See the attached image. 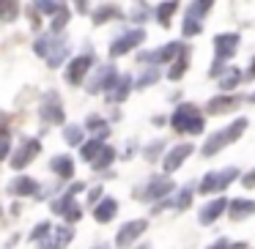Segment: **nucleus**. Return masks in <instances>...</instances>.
I'll list each match as a JSON object with an SVG mask.
<instances>
[{
	"label": "nucleus",
	"instance_id": "20",
	"mask_svg": "<svg viewBox=\"0 0 255 249\" xmlns=\"http://www.w3.org/2000/svg\"><path fill=\"white\" fill-rule=\"evenodd\" d=\"M228 211H231V219H244V216H253L255 214V200H231Z\"/></svg>",
	"mask_w": 255,
	"mask_h": 249
},
{
	"label": "nucleus",
	"instance_id": "35",
	"mask_svg": "<svg viewBox=\"0 0 255 249\" xmlns=\"http://www.w3.org/2000/svg\"><path fill=\"white\" fill-rule=\"evenodd\" d=\"M36 6H39V11H44V14H52V11H61V3H58V0H36Z\"/></svg>",
	"mask_w": 255,
	"mask_h": 249
},
{
	"label": "nucleus",
	"instance_id": "34",
	"mask_svg": "<svg viewBox=\"0 0 255 249\" xmlns=\"http://www.w3.org/2000/svg\"><path fill=\"white\" fill-rule=\"evenodd\" d=\"M159 80V72L156 69H148L145 74H140V80H137V88H151V85Z\"/></svg>",
	"mask_w": 255,
	"mask_h": 249
},
{
	"label": "nucleus",
	"instance_id": "12",
	"mask_svg": "<svg viewBox=\"0 0 255 249\" xmlns=\"http://www.w3.org/2000/svg\"><path fill=\"white\" fill-rule=\"evenodd\" d=\"M41 121L44 123H63V107L58 93H47L41 101Z\"/></svg>",
	"mask_w": 255,
	"mask_h": 249
},
{
	"label": "nucleus",
	"instance_id": "43",
	"mask_svg": "<svg viewBox=\"0 0 255 249\" xmlns=\"http://www.w3.org/2000/svg\"><path fill=\"white\" fill-rule=\"evenodd\" d=\"M247 80H255V58H253V66L247 69Z\"/></svg>",
	"mask_w": 255,
	"mask_h": 249
},
{
	"label": "nucleus",
	"instance_id": "7",
	"mask_svg": "<svg viewBox=\"0 0 255 249\" xmlns=\"http://www.w3.org/2000/svg\"><path fill=\"white\" fill-rule=\"evenodd\" d=\"M173 189V181L170 178H162V175H154L148 181V186L145 189H137L134 192V200H154V197H165V194H170Z\"/></svg>",
	"mask_w": 255,
	"mask_h": 249
},
{
	"label": "nucleus",
	"instance_id": "16",
	"mask_svg": "<svg viewBox=\"0 0 255 249\" xmlns=\"http://www.w3.org/2000/svg\"><path fill=\"white\" fill-rule=\"evenodd\" d=\"M228 200L225 197H217L214 203H209V205H203V211L198 214V219H200V225H211V222H217L222 216V211H228Z\"/></svg>",
	"mask_w": 255,
	"mask_h": 249
},
{
	"label": "nucleus",
	"instance_id": "24",
	"mask_svg": "<svg viewBox=\"0 0 255 249\" xmlns=\"http://www.w3.org/2000/svg\"><path fill=\"white\" fill-rule=\"evenodd\" d=\"M176 8H178V0H165V3H159V8H156V19H159L162 28H170V17H173Z\"/></svg>",
	"mask_w": 255,
	"mask_h": 249
},
{
	"label": "nucleus",
	"instance_id": "45",
	"mask_svg": "<svg viewBox=\"0 0 255 249\" xmlns=\"http://www.w3.org/2000/svg\"><path fill=\"white\" fill-rule=\"evenodd\" d=\"M247 101H253V104H255V93H250V99Z\"/></svg>",
	"mask_w": 255,
	"mask_h": 249
},
{
	"label": "nucleus",
	"instance_id": "30",
	"mask_svg": "<svg viewBox=\"0 0 255 249\" xmlns=\"http://www.w3.org/2000/svg\"><path fill=\"white\" fill-rule=\"evenodd\" d=\"M102 148H105V143H102V140H91V143H85L83 145V159L94 162L96 156L102 154Z\"/></svg>",
	"mask_w": 255,
	"mask_h": 249
},
{
	"label": "nucleus",
	"instance_id": "9",
	"mask_svg": "<svg viewBox=\"0 0 255 249\" xmlns=\"http://www.w3.org/2000/svg\"><path fill=\"white\" fill-rule=\"evenodd\" d=\"M118 80H121V77L116 74V69H113V66H99L94 83H88L85 88H88V93H96V90H113L118 85Z\"/></svg>",
	"mask_w": 255,
	"mask_h": 249
},
{
	"label": "nucleus",
	"instance_id": "3",
	"mask_svg": "<svg viewBox=\"0 0 255 249\" xmlns=\"http://www.w3.org/2000/svg\"><path fill=\"white\" fill-rule=\"evenodd\" d=\"M239 178V170L236 167H228L222 172H206L203 181H200V194H214V192H222L228 189L233 181Z\"/></svg>",
	"mask_w": 255,
	"mask_h": 249
},
{
	"label": "nucleus",
	"instance_id": "23",
	"mask_svg": "<svg viewBox=\"0 0 255 249\" xmlns=\"http://www.w3.org/2000/svg\"><path fill=\"white\" fill-rule=\"evenodd\" d=\"M214 6V0H195L192 6L187 8V14H184V19H192V22H203L206 11Z\"/></svg>",
	"mask_w": 255,
	"mask_h": 249
},
{
	"label": "nucleus",
	"instance_id": "11",
	"mask_svg": "<svg viewBox=\"0 0 255 249\" xmlns=\"http://www.w3.org/2000/svg\"><path fill=\"white\" fill-rule=\"evenodd\" d=\"M41 151V143L39 140H25L22 145H19V151L11 156V167L14 170H22V167H28V162H33L36 156H39Z\"/></svg>",
	"mask_w": 255,
	"mask_h": 249
},
{
	"label": "nucleus",
	"instance_id": "13",
	"mask_svg": "<svg viewBox=\"0 0 255 249\" xmlns=\"http://www.w3.org/2000/svg\"><path fill=\"white\" fill-rule=\"evenodd\" d=\"M184 52H187V50H184L178 41H170V44H165V47H159V50L143 55V61H145V63H167V61H173V58L184 55Z\"/></svg>",
	"mask_w": 255,
	"mask_h": 249
},
{
	"label": "nucleus",
	"instance_id": "38",
	"mask_svg": "<svg viewBox=\"0 0 255 249\" xmlns=\"http://www.w3.org/2000/svg\"><path fill=\"white\" fill-rule=\"evenodd\" d=\"M209 249H244V244H231L228 238H220L217 244H211Z\"/></svg>",
	"mask_w": 255,
	"mask_h": 249
},
{
	"label": "nucleus",
	"instance_id": "15",
	"mask_svg": "<svg viewBox=\"0 0 255 249\" xmlns=\"http://www.w3.org/2000/svg\"><path fill=\"white\" fill-rule=\"evenodd\" d=\"M242 101H247V99H242V96H217V99H211L209 104H206V112H209V115H222V112L236 110Z\"/></svg>",
	"mask_w": 255,
	"mask_h": 249
},
{
	"label": "nucleus",
	"instance_id": "36",
	"mask_svg": "<svg viewBox=\"0 0 255 249\" xmlns=\"http://www.w3.org/2000/svg\"><path fill=\"white\" fill-rule=\"evenodd\" d=\"M85 126H88L91 132H96V129H99V137H107V126H105V121H102V118L91 115V118H88V123H85Z\"/></svg>",
	"mask_w": 255,
	"mask_h": 249
},
{
	"label": "nucleus",
	"instance_id": "1",
	"mask_svg": "<svg viewBox=\"0 0 255 249\" xmlns=\"http://www.w3.org/2000/svg\"><path fill=\"white\" fill-rule=\"evenodd\" d=\"M244 129H247V118H239V121L228 123L225 129L214 132L209 140H206V145H203V156H214V154H220V151L225 148V145L236 143V140L244 134Z\"/></svg>",
	"mask_w": 255,
	"mask_h": 249
},
{
	"label": "nucleus",
	"instance_id": "42",
	"mask_svg": "<svg viewBox=\"0 0 255 249\" xmlns=\"http://www.w3.org/2000/svg\"><path fill=\"white\" fill-rule=\"evenodd\" d=\"M99 197H102V186H96V192H91V203L96 205V200H99Z\"/></svg>",
	"mask_w": 255,
	"mask_h": 249
},
{
	"label": "nucleus",
	"instance_id": "33",
	"mask_svg": "<svg viewBox=\"0 0 255 249\" xmlns=\"http://www.w3.org/2000/svg\"><path fill=\"white\" fill-rule=\"evenodd\" d=\"M66 22H69V8L63 6L61 11L55 14V19H52V25H50V28H52V33H61V30L66 28Z\"/></svg>",
	"mask_w": 255,
	"mask_h": 249
},
{
	"label": "nucleus",
	"instance_id": "29",
	"mask_svg": "<svg viewBox=\"0 0 255 249\" xmlns=\"http://www.w3.org/2000/svg\"><path fill=\"white\" fill-rule=\"evenodd\" d=\"M113 159H116V148H113V145H105L102 154L94 159V170H105V167H110Z\"/></svg>",
	"mask_w": 255,
	"mask_h": 249
},
{
	"label": "nucleus",
	"instance_id": "37",
	"mask_svg": "<svg viewBox=\"0 0 255 249\" xmlns=\"http://www.w3.org/2000/svg\"><path fill=\"white\" fill-rule=\"evenodd\" d=\"M50 230H52L50 222H41V225H36V227H33V233H30V241H41V238H44Z\"/></svg>",
	"mask_w": 255,
	"mask_h": 249
},
{
	"label": "nucleus",
	"instance_id": "4",
	"mask_svg": "<svg viewBox=\"0 0 255 249\" xmlns=\"http://www.w3.org/2000/svg\"><path fill=\"white\" fill-rule=\"evenodd\" d=\"M236 47H239V33H220V36H214V55H217V63H214V69H211V74L220 72V66L233 55V52H236Z\"/></svg>",
	"mask_w": 255,
	"mask_h": 249
},
{
	"label": "nucleus",
	"instance_id": "26",
	"mask_svg": "<svg viewBox=\"0 0 255 249\" xmlns=\"http://www.w3.org/2000/svg\"><path fill=\"white\" fill-rule=\"evenodd\" d=\"M121 17V11H118V6H102L94 11V25H105L110 22V19H118Z\"/></svg>",
	"mask_w": 255,
	"mask_h": 249
},
{
	"label": "nucleus",
	"instance_id": "5",
	"mask_svg": "<svg viewBox=\"0 0 255 249\" xmlns=\"http://www.w3.org/2000/svg\"><path fill=\"white\" fill-rule=\"evenodd\" d=\"M145 227H148L145 219H132V222H127V225H121V230H118V236H116V247L118 249L132 247L140 238V233H145Z\"/></svg>",
	"mask_w": 255,
	"mask_h": 249
},
{
	"label": "nucleus",
	"instance_id": "6",
	"mask_svg": "<svg viewBox=\"0 0 255 249\" xmlns=\"http://www.w3.org/2000/svg\"><path fill=\"white\" fill-rule=\"evenodd\" d=\"M143 39H145L143 28H140V30H127V33L118 36V39L110 44V58H121V55H127L129 50H134L137 44H143Z\"/></svg>",
	"mask_w": 255,
	"mask_h": 249
},
{
	"label": "nucleus",
	"instance_id": "44",
	"mask_svg": "<svg viewBox=\"0 0 255 249\" xmlns=\"http://www.w3.org/2000/svg\"><path fill=\"white\" fill-rule=\"evenodd\" d=\"M77 6H80V8H83V11H85V0H77Z\"/></svg>",
	"mask_w": 255,
	"mask_h": 249
},
{
	"label": "nucleus",
	"instance_id": "41",
	"mask_svg": "<svg viewBox=\"0 0 255 249\" xmlns=\"http://www.w3.org/2000/svg\"><path fill=\"white\" fill-rule=\"evenodd\" d=\"M244 186H247V189H250V186H255V170L244 175Z\"/></svg>",
	"mask_w": 255,
	"mask_h": 249
},
{
	"label": "nucleus",
	"instance_id": "21",
	"mask_svg": "<svg viewBox=\"0 0 255 249\" xmlns=\"http://www.w3.org/2000/svg\"><path fill=\"white\" fill-rule=\"evenodd\" d=\"M50 167H52V172H55V175H61V178H72V175H74V162H72V156H52Z\"/></svg>",
	"mask_w": 255,
	"mask_h": 249
},
{
	"label": "nucleus",
	"instance_id": "32",
	"mask_svg": "<svg viewBox=\"0 0 255 249\" xmlns=\"http://www.w3.org/2000/svg\"><path fill=\"white\" fill-rule=\"evenodd\" d=\"M8 148H11V132L6 126H0V162L8 156Z\"/></svg>",
	"mask_w": 255,
	"mask_h": 249
},
{
	"label": "nucleus",
	"instance_id": "40",
	"mask_svg": "<svg viewBox=\"0 0 255 249\" xmlns=\"http://www.w3.org/2000/svg\"><path fill=\"white\" fill-rule=\"evenodd\" d=\"M189 203H192V192H181V194H178L176 205H181V208H187Z\"/></svg>",
	"mask_w": 255,
	"mask_h": 249
},
{
	"label": "nucleus",
	"instance_id": "14",
	"mask_svg": "<svg viewBox=\"0 0 255 249\" xmlns=\"http://www.w3.org/2000/svg\"><path fill=\"white\" fill-rule=\"evenodd\" d=\"M192 145L189 143H184V145H176V148L170 151V154L165 156V162H162V167H165V172H176L178 167L184 165V162L189 159V156H192Z\"/></svg>",
	"mask_w": 255,
	"mask_h": 249
},
{
	"label": "nucleus",
	"instance_id": "17",
	"mask_svg": "<svg viewBox=\"0 0 255 249\" xmlns=\"http://www.w3.org/2000/svg\"><path fill=\"white\" fill-rule=\"evenodd\" d=\"M36 189H39V181H33L28 175H19L8 183V192L17 194V197H30V194H36Z\"/></svg>",
	"mask_w": 255,
	"mask_h": 249
},
{
	"label": "nucleus",
	"instance_id": "19",
	"mask_svg": "<svg viewBox=\"0 0 255 249\" xmlns=\"http://www.w3.org/2000/svg\"><path fill=\"white\" fill-rule=\"evenodd\" d=\"M66 58H69V44L63 39H55V36H52V47H50V52H47V63L55 69V66H61Z\"/></svg>",
	"mask_w": 255,
	"mask_h": 249
},
{
	"label": "nucleus",
	"instance_id": "22",
	"mask_svg": "<svg viewBox=\"0 0 255 249\" xmlns=\"http://www.w3.org/2000/svg\"><path fill=\"white\" fill-rule=\"evenodd\" d=\"M129 90H132V77H127V74H124V77L118 80V85L110 90V96H107V101H113V104H121V101L129 96Z\"/></svg>",
	"mask_w": 255,
	"mask_h": 249
},
{
	"label": "nucleus",
	"instance_id": "18",
	"mask_svg": "<svg viewBox=\"0 0 255 249\" xmlns=\"http://www.w3.org/2000/svg\"><path fill=\"white\" fill-rule=\"evenodd\" d=\"M116 211H118V200H113V197H105V200H99L96 203V211H94V219L99 222V225H107V222L116 216Z\"/></svg>",
	"mask_w": 255,
	"mask_h": 249
},
{
	"label": "nucleus",
	"instance_id": "28",
	"mask_svg": "<svg viewBox=\"0 0 255 249\" xmlns=\"http://www.w3.org/2000/svg\"><path fill=\"white\" fill-rule=\"evenodd\" d=\"M187 69H189V58H187V52H184V55H178L176 63L170 66V72H167V80H181Z\"/></svg>",
	"mask_w": 255,
	"mask_h": 249
},
{
	"label": "nucleus",
	"instance_id": "39",
	"mask_svg": "<svg viewBox=\"0 0 255 249\" xmlns=\"http://www.w3.org/2000/svg\"><path fill=\"white\" fill-rule=\"evenodd\" d=\"M63 216H66V222H77L80 216H83V211H80V205H77V203H72V205H69V211H66Z\"/></svg>",
	"mask_w": 255,
	"mask_h": 249
},
{
	"label": "nucleus",
	"instance_id": "46",
	"mask_svg": "<svg viewBox=\"0 0 255 249\" xmlns=\"http://www.w3.org/2000/svg\"><path fill=\"white\" fill-rule=\"evenodd\" d=\"M96 249H105V247H96Z\"/></svg>",
	"mask_w": 255,
	"mask_h": 249
},
{
	"label": "nucleus",
	"instance_id": "27",
	"mask_svg": "<svg viewBox=\"0 0 255 249\" xmlns=\"http://www.w3.org/2000/svg\"><path fill=\"white\" fill-rule=\"evenodd\" d=\"M17 14H19L17 0H0V19H3V22H14Z\"/></svg>",
	"mask_w": 255,
	"mask_h": 249
},
{
	"label": "nucleus",
	"instance_id": "31",
	"mask_svg": "<svg viewBox=\"0 0 255 249\" xmlns=\"http://www.w3.org/2000/svg\"><path fill=\"white\" fill-rule=\"evenodd\" d=\"M63 140H66L69 145H80L83 143V129L80 126H66L63 129Z\"/></svg>",
	"mask_w": 255,
	"mask_h": 249
},
{
	"label": "nucleus",
	"instance_id": "25",
	"mask_svg": "<svg viewBox=\"0 0 255 249\" xmlns=\"http://www.w3.org/2000/svg\"><path fill=\"white\" fill-rule=\"evenodd\" d=\"M239 83H242V72H239L236 66H228L225 72H222V77H220V88L222 90H233Z\"/></svg>",
	"mask_w": 255,
	"mask_h": 249
},
{
	"label": "nucleus",
	"instance_id": "8",
	"mask_svg": "<svg viewBox=\"0 0 255 249\" xmlns=\"http://www.w3.org/2000/svg\"><path fill=\"white\" fill-rule=\"evenodd\" d=\"M91 66H94V58L91 55H77L66 69V83L69 85H83V80H85V74L91 72Z\"/></svg>",
	"mask_w": 255,
	"mask_h": 249
},
{
	"label": "nucleus",
	"instance_id": "10",
	"mask_svg": "<svg viewBox=\"0 0 255 249\" xmlns=\"http://www.w3.org/2000/svg\"><path fill=\"white\" fill-rule=\"evenodd\" d=\"M72 238H74V233H72V227H69V225L55 227V230H50L39 241V249H63L69 241H72Z\"/></svg>",
	"mask_w": 255,
	"mask_h": 249
},
{
	"label": "nucleus",
	"instance_id": "2",
	"mask_svg": "<svg viewBox=\"0 0 255 249\" xmlns=\"http://www.w3.org/2000/svg\"><path fill=\"white\" fill-rule=\"evenodd\" d=\"M170 123H173V129L181 132V134H200L206 129L203 115H200L192 104H181V107H178V110L173 112Z\"/></svg>",
	"mask_w": 255,
	"mask_h": 249
}]
</instances>
